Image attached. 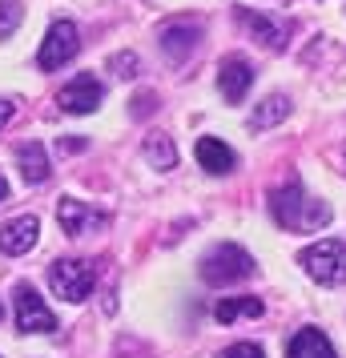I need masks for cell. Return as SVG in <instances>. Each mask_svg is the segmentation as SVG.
Here are the masks:
<instances>
[{
  "label": "cell",
  "instance_id": "obj_1",
  "mask_svg": "<svg viewBox=\"0 0 346 358\" xmlns=\"http://www.w3.org/2000/svg\"><path fill=\"white\" fill-rule=\"evenodd\" d=\"M270 213H274V222H278L282 229H322L330 222V206L326 201H314V197H306V189L298 185V181H286L282 189H274L270 194Z\"/></svg>",
  "mask_w": 346,
  "mask_h": 358
},
{
  "label": "cell",
  "instance_id": "obj_2",
  "mask_svg": "<svg viewBox=\"0 0 346 358\" xmlns=\"http://www.w3.org/2000/svg\"><path fill=\"white\" fill-rule=\"evenodd\" d=\"M298 262L318 286H343L346 282V245L338 238H322V242L306 245L298 254Z\"/></svg>",
  "mask_w": 346,
  "mask_h": 358
},
{
  "label": "cell",
  "instance_id": "obj_3",
  "mask_svg": "<svg viewBox=\"0 0 346 358\" xmlns=\"http://www.w3.org/2000/svg\"><path fill=\"white\" fill-rule=\"evenodd\" d=\"M250 274H254V258L233 242L214 245V250L201 258V278H206L210 286H233V282H242V278H250Z\"/></svg>",
  "mask_w": 346,
  "mask_h": 358
},
{
  "label": "cell",
  "instance_id": "obj_4",
  "mask_svg": "<svg viewBox=\"0 0 346 358\" xmlns=\"http://www.w3.org/2000/svg\"><path fill=\"white\" fill-rule=\"evenodd\" d=\"M49 286L65 302H85L93 294V286H97V270L81 258H61L49 266Z\"/></svg>",
  "mask_w": 346,
  "mask_h": 358
},
{
  "label": "cell",
  "instance_id": "obj_5",
  "mask_svg": "<svg viewBox=\"0 0 346 358\" xmlns=\"http://www.w3.org/2000/svg\"><path fill=\"white\" fill-rule=\"evenodd\" d=\"M13 310H17V330L20 334H52L57 330V314L49 310V302L36 294V286L20 282L13 294Z\"/></svg>",
  "mask_w": 346,
  "mask_h": 358
},
{
  "label": "cell",
  "instance_id": "obj_6",
  "mask_svg": "<svg viewBox=\"0 0 346 358\" xmlns=\"http://www.w3.org/2000/svg\"><path fill=\"white\" fill-rule=\"evenodd\" d=\"M81 49V33H77V24L73 20H57L49 24V33L41 41V52H36V65L45 69V73H57L61 65H69L73 57Z\"/></svg>",
  "mask_w": 346,
  "mask_h": 358
},
{
  "label": "cell",
  "instance_id": "obj_7",
  "mask_svg": "<svg viewBox=\"0 0 346 358\" xmlns=\"http://www.w3.org/2000/svg\"><path fill=\"white\" fill-rule=\"evenodd\" d=\"M105 101V85L93 77V73H81V77H73V81L57 93V105L65 109V113H97V105Z\"/></svg>",
  "mask_w": 346,
  "mask_h": 358
},
{
  "label": "cell",
  "instance_id": "obj_8",
  "mask_svg": "<svg viewBox=\"0 0 346 358\" xmlns=\"http://www.w3.org/2000/svg\"><path fill=\"white\" fill-rule=\"evenodd\" d=\"M36 238H41V222H36L33 213H20V217L0 226V254L20 258V254H29L36 245Z\"/></svg>",
  "mask_w": 346,
  "mask_h": 358
},
{
  "label": "cell",
  "instance_id": "obj_9",
  "mask_svg": "<svg viewBox=\"0 0 346 358\" xmlns=\"http://www.w3.org/2000/svg\"><path fill=\"white\" fill-rule=\"evenodd\" d=\"M161 52H165V61H178L182 65L189 52L198 49V41H201V24L198 20H173V24H165L161 29Z\"/></svg>",
  "mask_w": 346,
  "mask_h": 358
},
{
  "label": "cell",
  "instance_id": "obj_10",
  "mask_svg": "<svg viewBox=\"0 0 346 358\" xmlns=\"http://www.w3.org/2000/svg\"><path fill=\"white\" fill-rule=\"evenodd\" d=\"M250 85H254V65H250L246 57H226L222 69H217V89H222V97L238 105V101L250 93Z\"/></svg>",
  "mask_w": 346,
  "mask_h": 358
},
{
  "label": "cell",
  "instance_id": "obj_11",
  "mask_svg": "<svg viewBox=\"0 0 346 358\" xmlns=\"http://www.w3.org/2000/svg\"><path fill=\"white\" fill-rule=\"evenodd\" d=\"M57 222H61V229H65V234L81 238V234H89L93 226H105V213L89 210V206H85V201H77V197H61V206H57Z\"/></svg>",
  "mask_w": 346,
  "mask_h": 358
},
{
  "label": "cell",
  "instance_id": "obj_12",
  "mask_svg": "<svg viewBox=\"0 0 346 358\" xmlns=\"http://www.w3.org/2000/svg\"><path fill=\"white\" fill-rule=\"evenodd\" d=\"M17 165L20 173H24V181L29 185H41V181H49V149L41 145V141H24V145H17Z\"/></svg>",
  "mask_w": 346,
  "mask_h": 358
},
{
  "label": "cell",
  "instance_id": "obj_13",
  "mask_svg": "<svg viewBox=\"0 0 346 358\" xmlns=\"http://www.w3.org/2000/svg\"><path fill=\"white\" fill-rule=\"evenodd\" d=\"M286 358H338V355H334V346H330V338L322 330L306 326V330H298L294 338H290Z\"/></svg>",
  "mask_w": 346,
  "mask_h": 358
},
{
  "label": "cell",
  "instance_id": "obj_14",
  "mask_svg": "<svg viewBox=\"0 0 346 358\" xmlns=\"http://www.w3.org/2000/svg\"><path fill=\"white\" fill-rule=\"evenodd\" d=\"M194 153H198V165H201V169H210V173H217V178H222V173H230L233 165H238L233 149L226 145V141H217V137H201Z\"/></svg>",
  "mask_w": 346,
  "mask_h": 358
},
{
  "label": "cell",
  "instance_id": "obj_15",
  "mask_svg": "<svg viewBox=\"0 0 346 358\" xmlns=\"http://www.w3.org/2000/svg\"><path fill=\"white\" fill-rule=\"evenodd\" d=\"M242 24L254 33V41H258V45H266V49H286V36H290V29H286L282 20L258 17V13H242Z\"/></svg>",
  "mask_w": 346,
  "mask_h": 358
},
{
  "label": "cell",
  "instance_id": "obj_16",
  "mask_svg": "<svg viewBox=\"0 0 346 358\" xmlns=\"http://www.w3.org/2000/svg\"><path fill=\"white\" fill-rule=\"evenodd\" d=\"M286 117H290V97H266L262 105H258V109H254V117H250V129H270V125H282V121H286Z\"/></svg>",
  "mask_w": 346,
  "mask_h": 358
},
{
  "label": "cell",
  "instance_id": "obj_17",
  "mask_svg": "<svg viewBox=\"0 0 346 358\" xmlns=\"http://www.w3.org/2000/svg\"><path fill=\"white\" fill-rule=\"evenodd\" d=\"M145 162L153 165V169H173L178 165V145H173V137H165V133H153V137H145Z\"/></svg>",
  "mask_w": 346,
  "mask_h": 358
},
{
  "label": "cell",
  "instance_id": "obj_18",
  "mask_svg": "<svg viewBox=\"0 0 346 358\" xmlns=\"http://www.w3.org/2000/svg\"><path fill=\"white\" fill-rule=\"evenodd\" d=\"M238 314L258 318V314H262V302H258V298H226V302H217V310H214L217 322H233Z\"/></svg>",
  "mask_w": 346,
  "mask_h": 358
},
{
  "label": "cell",
  "instance_id": "obj_19",
  "mask_svg": "<svg viewBox=\"0 0 346 358\" xmlns=\"http://www.w3.org/2000/svg\"><path fill=\"white\" fill-rule=\"evenodd\" d=\"M20 20H24V8H20V0H0V41L17 33Z\"/></svg>",
  "mask_w": 346,
  "mask_h": 358
},
{
  "label": "cell",
  "instance_id": "obj_20",
  "mask_svg": "<svg viewBox=\"0 0 346 358\" xmlns=\"http://www.w3.org/2000/svg\"><path fill=\"white\" fill-rule=\"evenodd\" d=\"M109 69H113L121 81H133L137 77V57L133 52H117V57H109Z\"/></svg>",
  "mask_w": 346,
  "mask_h": 358
},
{
  "label": "cell",
  "instance_id": "obj_21",
  "mask_svg": "<svg viewBox=\"0 0 346 358\" xmlns=\"http://www.w3.org/2000/svg\"><path fill=\"white\" fill-rule=\"evenodd\" d=\"M217 358H266V350L258 342H233V346H226Z\"/></svg>",
  "mask_w": 346,
  "mask_h": 358
},
{
  "label": "cell",
  "instance_id": "obj_22",
  "mask_svg": "<svg viewBox=\"0 0 346 358\" xmlns=\"http://www.w3.org/2000/svg\"><path fill=\"white\" fill-rule=\"evenodd\" d=\"M13 117H17V101L0 97V129H4V125H8V121H13Z\"/></svg>",
  "mask_w": 346,
  "mask_h": 358
},
{
  "label": "cell",
  "instance_id": "obj_23",
  "mask_svg": "<svg viewBox=\"0 0 346 358\" xmlns=\"http://www.w3.org/2000/svg\"><path fill=\"white\" fill-rule=\"evenodd\" d=\"M157 97H133V117H141V113H153L157 105H153Z\"/></svg>",
  "mask_w": 346,
  "mask_h": 358
},
{
  "label": "cell",
  "instance_id": "obj_24",
  "mask_svg": "<svg viewBox=\"0 0 346 358\" xmlns=\"http://www.w3.org/2000/svg\"><path fill=\"white\" fill-rule=\"evenodd\" d=\"M4 197H8V181L0 178V201H4Z\"/></svg>",
  "mask_w": 346,
  "mask_h": 358
},
{
  "label": "cell",
  "instance_id": "obj_25",
  "mask_svg": "<svg viewBox=\"0 0 346 358\" xmlns=\"http://www.w3.org/2000/svg\"><path fill=\"white\" fill-rule=\"evenodd\" d=\"M343 157H346V153H343Z\"/></svg>",
  "mask_w": 346,
  "mask_h": 358
}]
</instances>
